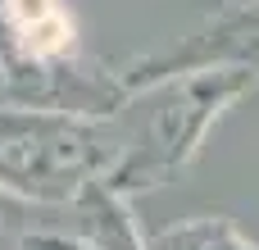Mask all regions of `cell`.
Instances as JSON below:
<instances>
[{"label": "cell", "instance_id": "1", "mask_svg": "<svg viewBox=\"0 0 259 250\" xmlns=\"http://www.w3.org/2000/svg\"><path fill=\"white\" fill-rule=\"evenodd\" d=\"M9 23L32 55H55L68 46V18L59 0H9Z\"/></svg>", "mask_w": 259, "mask_h": 250}]
</instances>
